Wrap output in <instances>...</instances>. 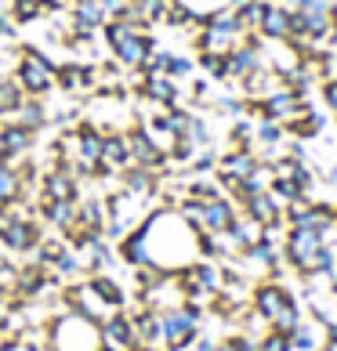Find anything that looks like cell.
I'll return each instance as SVG.
<instances>
[{
	"instance_id": "30bf717a",
	"label": "cell",
	"mask_w": 337,
	"mask_h": 351,
	"mask_svg": "<svg viewBox=\"0 0 337 351\" xmlns=\"http://www.w3.org/2000/svg\"><path fill=\"white\" fill-rule=\"evenodd\" d=\"M102 348H113V351H131L138 344V337H135V322L131 315L120 308V311H113V315L102 322Z\"/></svg>"
},
{
	"instance_id": "5bb4252c",
	"label": "cell",
	"mask_w": 337,
	"mask_h": 351,
	"mask_svg": "<svg viewBox=\"0 0 337 351\" xmlns=\"http://www.w3.org/2000/svg\"><path fill=\"white\" fill-rule=\"evenodd\" d=\"M8 11L19 25H33V22L51 19V15H62V0H11Z\"/></svg>"
},
{
	"instance_id": "6da1fadb",
	"label": "cell",
	"mask_w": 337,
	"mask_h": 351,
	"mask_svg": "<svg viewBox=\"0 0 337 351\" xmlns=\"http://www.w3.org/2000/svg\"><path fill=\"white\" fill-rule=\"evenodd\" d=\"M141 239H146L149 261L163 271H181L200 257V232L181 217L174 206H160L141 217Z\"/></svg>"
},
{
	"instance_id": "3957f363",
	"label": "cell",
	"mask_w": 337,
	"mask_h": 351,
	"mask_svg": "<svg viewBox=\"0 0 337 351\" xmlns=\"http://www.w3.org/2000/svg\"><path fill=\"white\" fill-rule=\"evenodd\" d=\"M55 76H58V62L40 47H30L22 44L19 47V58H15V80L30 98H44L55 90Z\"/></svg>"
},
{
	"instance_id": "4dcf8cb0",
	"label": "cell",
	"mask_w": 337,
	"mask_h": 351,
	"mask_svg": "<svg viewBox=\"0 0 337 351\" xmlns=\"http://www.w3.org/2000/svg\"><path fill=\"white\" fill-rule=\"evenodd\" d=\"M257 348H262V351H290L294 344H290V337H287V333H276V330H272Z\"/></svg>"
},
{
	"instance_id": "1f68e13d",
	"label": "cell",
	"mask_w": 337,
	"mask_h": 351,
	"mask_svg": "<svg viewBox=\"0 0 337 351\" xmlns=\"http://www.w3.org/2000/svg\"><path fill=\"white\" fill-rule=\"evenodd\" d=\"M0 351H51L47 344H25L22 337H11V341L0 344Z\"/></svg>"
},
{
	"instance_id": "e0dca14e",
	"label": "cell",
	"mask_w": 337,
	"mask_h": 351,
	"mask_svg": "<svg viewBox=\"0 0 337 351\" xmlns=\"http://www.w3.org/2000/svg\"><path fill=\"white\" fill-rule=\"evenodd\" d=\"M240 206H243V214H247V217L257 221V225H272V221L283 217V203L272 196L268 189H265V192H251V196L243 199Z\"/></svg>"
},
{
	"instance_id": "484cf974",
	"label": "cell",
	"mask_w": 337,
	"mask_h": 351,
	"mask_svg": "<svg viewBox=\"0 0 337 351\" xmlns=\"http://www.w3.org/2000/svg\"><path fill=\"white\" fill-rule=\"evenodd\" d=\"M25 98H30V95H25V90L19 87V80H15V76H11V80H4V84H0V116L8 120V116L15 112V109L22 106Z\"/></svg>"
},
{
	"instance_id": "4fadbf2b",
	"label": "cell",
	"mask_w": 337,
	"mask_h": 351,
	"mask_svg": "<svg viewBox=\"0 0 337 351\" xmlns=\"http://www.w3.org/2000/svg\"><path fill=\"white\" fill-rule=\"evenodd\" d=\"M257 33H262V40H290V36H294V15L287 8H279V4H272V0H268Z\"/></svg>"
},
{
	"instance_id": "7a4b0ae2",
	"label": "cell",
	"mask_w": 337,
	"mask_h": 351,
	"mask_svg": "<svg viewBox=\"0 0 337 351\" xmlns=\"http://www.w3.org/2000/svg\"><path fill=\"white\" fill-rule=\"evenodd\" d=\"M47 348L51 351H98L102 330L80 311H58L47 319Z\"/></svg>"
},
{
	"instance_id": "8992f818",
	"label": "cell",
	"mask_w": 337,
	"mask_h": 351,
	"mask_svg": "<svg viewBox=\"0 0 337 351\" xmlns=\"http://www.w3.org/2000/svg\"><path fill=\"white\" fill-rule=\"evenodd\" d=\"M44 239V228L36 217H19V214H8L0 221V246L11 254H33Z\"/></svg>"
},
{
	"instance_id": "ba28073f",
	"label": "cell",
	"mask_w": 337,
	"mask_h": 351,
	"mask_svg": "<svg viewBox=\"0 0 337 351\" xmlns=\"http://www.w3.org/2000/svg\"><path fill=\"white\" fill-rule=\"evenodd\" d=\"M40 199H80V178L73 174V167H47L40 174Z\"/></svg>"
},
{
	"instance_id": "ffe728a7",
	"label": "cell",
	"mask_w": 337,
	"mask_h": 351,
	"mask_svg": "<svg viewBox=\"0 0 337 351\" xmlns=\"http://www.w3.org/2000/svg\"><path fill=\"white\" fill-rule=\"evenodd\" d=\"M287 301H294V297L283 290L279 282H262V286L254 290V311H257L262 319H268V322L279 315V308L287 304Z\"/></svg>"
},
{
	"instance_id": "9a60e30c",
	"label": "cell",
	"mask_w": 337,
	"mask_h": 351,
	"mask_svg": "<svg viewBox=\"0 0 337 351\" xmlns=\"http://www.w3.org/2000/svg\"><path fill=\"white\" fill-rule=\"evenodd\" d=\"M236 217H240V210H236V203H232L229 196L207 199L203 203V228L200 232H229Z\"/></svg>"
},
{
	"instance_id": "f1b7e54d",
	"label": "cell",
	"mask_w": 337,
	"mask_h": 351,
	"mask_svg": "<svg viewBox=\"0 0 337 351\" xmlns=\"http://www.w3.org/2000/svg\"><path fill=\"white\" fill-rule=\"evenodd\" d=\"M319 98H323V106H327V112L337 116V76H327V80L319 84Z\"/></svg>"
},
{
	"instance_id": "9c48e42d",
	"label": "cell",
	"mask_w": 337,
	"mask_h": 351,
	"mask_svg": "<svg viewBox=\"0 0 337 351\" xmlns=\"http://www.w3.org/2000/svg\"><path fill=\"white\" fill-rule=\"evenodd\" d=\"M141 73H146V69H141ZM135 95L156 101V106H163V109L181 106V84L174 80V76H167V73H146V76H141V87L135 90Z\"/></svg>"
},
{
	"instance_id": "4316f807",
	"label": "cell",
	"mask_w": 337,
	"mask_h": 351,
	"mask_svg": "<svg viewBox=\"0 0 337 351\" xmlns=\"http://www.w3.org/2000/svg\"><path fill=\"white\" fill-rule=\"evenodd\" d=\"M196 66L211 80H229V55H196Z\"/></svg>"
},
{
	"instance_id": "836d02e7",
	"label": "cell",
	"mask_w": 337,
	"mask_h": 351,
	"mask_svg": "<svg viewBox=\"0 0 337 351\" xmlns=\"http://www.w3.org/2000/svg\"><path fill=\"white\" fill-rule=\"evenodd\" d=\"M15 58H19V51H8V55H0V84L15 76Z\"/></svg>"
},
{
	"instance_id": "cb8c5ba5",
	"label": "cell",
	"mask_w": 337,
	"mask_h": 351,
	"mask_svg": "<svg viewBox=\"0 0 337 351\" xmlns=\"http://www.w3.org/2000/svg\"><path fill=\"white\" fill-rule=\"evenodd\" d=\"M91 286H95V290H98L102 297H106V304H109V308H116V311L127 308V293H124V286L116 282L113 276H106V271H98V276H91Z\"/></svg>"
},
{
	"instance_id": "83f0119b",
	"label": "cell",
	"mask_w": 337,
	"mask_h": 351,
	"mask_svg": "<svg viewBox=\"0 0 337 351\" xmlns=\"http://www.w3.org/2000/svg\"><path fill=\"white\" fill-rule=\"evenodd\" d=\"M196 73V62H192L189 55H174L171 51V58H167V76H174V80H189V76Z\"/></svg>"
},
{
	"instance_id": "f546056e",
	"label": "cell",
	"mask_w": 337,
	"mask_h": 351,
	"mask_svg": "<svg viewBox=\"0 0 337 351\" xmlns=\"http://www.w3.org/2000/svg\"><path fill=\"white\" fill-rule=\"evenodd\" d=\"M189 11H196L200 19H207L211 11H218V8H229V0H181Z\"/></svg>"
},
{
	"instance_id": "d590c367",
	"label": "cell",
	"mask_w": 337,
	"mask_h": 351,
	"mask_svg": "<svg viewBox=\"0 0 337 351\" xmlns=\"http://www.w3.org/2000/svg\"><path fill=\"white\" fill-rule=\"evenodd\" d=\"M131 351H160V348H152V344H135Z\"/></svg>"
},
{
	"instance_id": "7402d4cb",
	"label": "cell",
	"mask_w": 337,
	"mask_h": 351,
	"mask_svg": "<svg viewBox=\"0 0 337 351\" xmlns=\"http://www.w3.org/2000/svg\"><path fill=\"white\" fill-rule=\"evenodd\" d=\"M254 145L257 149H287V127L276 120H254Z\"/></svg>"
},
{
	"instance_id": "44dd1931",
	"label": "cell",
	"mask_w": 337,
	"mask_h": 351,
	"mask_svg": "<svg viewBox=\"0 0 337 351\" xmlns=\"http://www.w3.org/2000/svg\"><path fill=\"white\" fill-rule=\"evenodd\" d=\"M4 123H22V127H30V131L40 134L44 127L51 123V109L44 106V98H25L22 106H19L15 112H11Z\"/></svg>"
},
{
	"instance_id": "e575fe53",
	"label": "cell",
	"mask_w": 337,
	"mask_h": 351,
	"mask_svg": "<svg viewBox=\"0 0 337 351\" xmlns=\"http://www.w3.org/2000/svg\"><path fill=\"white\" fill-rule=\"evenodd\" d=\"M8 304H11V290H8V286H0V311H8Z\"/></svg>"
},
{
	"instance_id": "8fae6325",
	"label": "cell",
	"mask_w": 337,
	"mask_h": 351,
	"mask_svg": "<svg viewBox=\"0 0 337 351\" xmlns=\"http://www.w3.org/2000/svg\"><path fill=\"white\" fill-rule=\"evenodd\" d=\"M0 134H4L8 163H15V167L36 152V138H40L36 131H30V127H22V123H0Z\"/></svg>"
},
{
	"instance_id": "277c9868",
	"label": "cell",
	"mask_w": 337,
	"mask_h": 351,
	"mask_svg": "<svg viewBox=\"0 0 337 351\" xmlns=\"http://www.w3.org/2000/svg\"><path fill=\"white\" fill-rule=\"evenodd\" d=\"M283 254L287 261L305 271V276H316V271H330L334 265V250L327 246V239L312 228H290L287 232V243H283Z\"/></svg>"
},
{
	"instance_id": "d4e9b609",
	"label": "cell",
	"mask_w": 337,
	"mask_h": 351,
	"mask_svg": "<svg viewBox=\"0 0 337 351\" xmlns=\"http://www.w3.org/2000/svg\"><path fill=\"white\" fill-rule=\"evenodd\" d=\"M265 8H268V0H243V4L232 8V11H236V19H240V25H243V33H257Z\"/></svg>"
},
{
	"instance_id": "74e56055",
	"label": "cell",
	"mask_w": 337,
	"mask_h": 351,
	"mask_svg": "<svg viewBox=\"0 0 337 351\" xmlns=\"http://www.w3.org/2000/svg\"><path fill=\"white\" fill-rule=\"evenodd\" d=\"M330 344H337V326H330Z\"/></svg>"
},
{
	"instance_id": "ac0fdd59",
	"label": "cell",
	"mask_w": 337,
	"mask_h": 351,
	"mask_svg": "<svg viewBox=\"0 0 337 351\" xmlns=\"http://www.w3.org/2000/svg\"><path fill=\"white\" fill-rule=\"evenodd\" d=\"M330 127V120H327V112H319V109H301L294 116V120L287 123V134L290 138H297V141H312V138H319L323 131Z\"/></svg>"
},
{
	"instance_id": "d6986e66",
	"label": "cell",
	"mask_w": 337,
	"mask_h": 351,
	"mask_svg": "<svg viewBox=\"0 0 337 351\" xmlns=\"http://www.w3.org/2000/svg\"><path fill=\"white\" fill-rule=\"evenodd\" d=\"M120 189L135 192V196H141V199H149V196H156V192H160V174L149 171V167H135L131 163L120 174Z\"/></svg>"
},
{
	"instance_id": "52a82bcc",
	"label": "cell",
	"mask_w": 337,
	"mask_h": 351,
	"mask_svg": "<svg viewBox=\"0 0 337 351\" xmlns=\"http://www.w3.org/2000/svg\"><path fill=\"white\" fill-rule=\"evenodd\" d=\"M55 87L62 90L66 98H91L98 95V66L95 62H62L58 66V76H55Z\"/></svg>"
},
{
	"instance_id": "7c38bea8",
	"label": "cell",
	"mask_w": 337,
	"mask_h": 351,
	"mask_svg": "<svg viewBox=\"0 0 337 351\" xmlns=\"http://www.w3.org/2000/svg\"><path fill=\"white\" fill-rule=\"evenodd\" d=\"M106 8L98 0H69V29H91V33H102L106 29Z\"/></svg>"
},
{
	"instance_id": "8d00e7d4",
	"label": "cell",
	"mask_w": 337,
	"mask_h": 351,
	"mask_svg": "<svg viewBox=\"0 0 337 351\" xmlns=\"http://www.w3.org/2000/svg\"><path fill=\"white\" fill-rule=\"evenodd\" d=\"M8 160V156H4V134H0V163H4Z\"/></svg>"
},
{
	"instance_id": "603a6c76",
	"label": "cell",
	"mask_w": 337,
	"mask_h": 351,
	"mask_svg": "<svg viewBox=\"0 0 337 351\" xmlns=\"http://www.w3.org/2000/svg\"><path fill=\"white\" fill-rule=\"evenodd\" d=\"M15 199H22V174L15 163H0V206H11Z\"/></svg>"
},
{
	"instance_id": "d6a6232c",
	"label": "cell",
	"mask_w": 337,
	"mask_h": 351,
	"mask_svg": "<svg viewBox=\"0 0 337 351\" xmlns=\"http://www.w3.org/2000/svg\"><path fill=\"white\" fill-rule=\"evenodd\" d=\"M102 8H106V15L109 19H120V15H127V8L135 4V0H98Z\"/></svg>"
},
{
	"instance_id": "2e32d148",
	"label": "cell",
	"mask_w": 337,
	"mask_h": 351,
	"mask_svg": "<svg viewBox=\"0 0 337 351\" xmlns=\"http://www.w3.org/2000/svg\"><path fill=\"white\" fill-rule=\"evenodd\" d=\"M40 221L66 236L76 225V199H40Z\"/></svg>"
},
{
	"instance_id": "5b68a950",
	"label": "cell",
	"mask_w": 337,
	"mask_h": 351,
	"mask_svg": "<svg viewBox=\"0 0 337 351\" xmlns=\"http://www.w3.org/2000/svg\"><path fill=\"white\" fill-rule=\"evenodd\" d=\"M160 322H163V348L167 351H185L200 333V308L196 304L167 308V311H160Z\"/></svg>"
},
{
	"instance_id": "f35d334b",
	"label": "cell",
	"mask_w": 337,
	"mask_h": 351,
	"mask_svg": "<svg viewBox=\"0 0 337 351\" xmlns=\"http://www.w3.org/2000/svg\"><path fill=\"white\" fill-rule=\"evenodd\" d=\"M334 221H337V206H334Z\"/></svg>"
}]
</instances>
